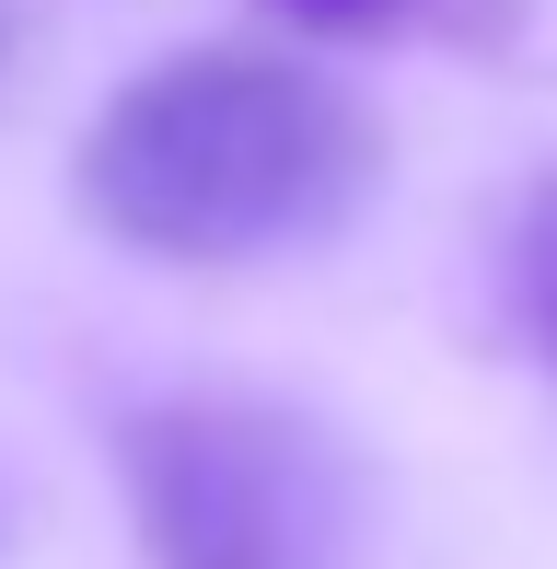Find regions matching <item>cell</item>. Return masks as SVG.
<instances>
[{"label": "cell", "instance_id": "1", "mask_svg": "<svg viewBox=\"0 0 557 569\" xmlns=\"http://www.w3.org/2000/svg\"><path fill=\"white\" fill-rule=\"evenodd\" d=\"M372 174H384V117L291 47L151 59L70 151L82 221L163 268H244L314 244L372 198Z\"/></svg>", "mask_w": 557, "mask_h": 569}, {"label": "cell", "instance_id": "2", "mask_svg": "<svg viewBox=\"0 0 557 569\" xmlns=\"http://www.w3.org/2000/svg\"><path fill=\"white\" fill-rule=\"evenodd\" d=\"M117 465L151 569H348L361 547L348 453L278 396H163Z\"/></svg>", "mask_w": 557, "mask_h": 569}, {"label": "cell", "instance_id": "3", "mask_svg": "<svg viewBox=\"0 0 557 569\" xmlns=\"http://www.w3.org/2000/svg\"><path fill=\"white\" fill-rule=\"evenodd\" d=\"M512 315H523V338H535V360L557 372V174L523 198V232H512Z\"/></svg>", "mask_w": 557, "mask_h": 569}, {"label": "cell", "instance_id": "4", "mask_svg": "<svg viewBox=\"0 0 557 569\" xmlns=\"http://www.w3.org/2000/svg\"><path fill=\"white\" fill-rule=\"evenodd\" d=\"M291 23H325V36H384V23H418L429 0H278Z\"/></svg>", "mask_w": 557, "mask_h": 569}, {"label": "cell", "instance_id": "5", "mask_svg": "<svg viewBox=\"0 0 557 569\" xmlns=\"http://www.w3.org/2000/svg\"><path fill=\"white\" fill-rule=\"evenodd\" d=\"M0 59H12V12H0Z\"/></svg>", "mask_w": 557, "mask_h": 569}]
</instances>
